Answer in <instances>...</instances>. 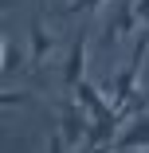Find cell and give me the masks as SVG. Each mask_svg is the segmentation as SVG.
I'll list each match as a JSON object with an SVG mask.
<instances>
[{
	"label": "cell",
	"mask_w": 149,
	"mask_h": 153,
	"mask_svg": "<svg viewBox=\"0 0 149 153\" xmlns=\"http://www.w3.org/2000/svg\"><path fill=\"white\" fill-rule=\"evenodd\" d=\"M114 149H149V114H133V122L114 137Z\"/></svg>",
	"instance_id": "5"
},
{
	"label": "cell",
	"mask_w": 149,
	"mask_h": 153,
	"mask_svg": "<svg viewBox=\"0 0 149 153\" xmlns=\"http://www.w3.org/2000/svg\"><path fill=\"white\" fill-rule=\"evenodd\" d=\"M90 110H86L82 102H63L59 106V134H63L67 149H79L86 141V134H90Z\"/></svg>",
	"instance_id": "3"
},
{
	"label": "cell",
	"mask_w": 149,
	"mask_h": 153,
	"mask_svg": "<svg viewBox=\"0 0 149 153\" xmlns=\"http://www.w3.org/2000/svg\"><path fill=\"white\" fill-rule=\"evenodd\" d=\"M51 47H55V36L43 27V20H32V59H43L51 55Z\"/></svg>",
	"instance_id": "7"
},
{
	"label": "cell",
	"mask_w": 149,
	"mask_h": 153,
	"mask_svg": "<svg viewBox=\"0 0 149 153\" xmlns=\"http://www.w3.org/2000/svg\"><path fill=\"white\" fill-rule=\"evenodd\" d=\"M24 63H27L24 47H20V43H8V39H4V55H0V67H4V75H20V71H24Z\"/></svg>",
	"instance_id": "8"
},
{
	"label": "cell",
	"mask_w": 149,
	"mask_h": 153,
	"mask_svg": "<svg viewBox=\"0 0 149 153\" xmlns=\"http://www.w3.org/2000/svg\"><path fill=\"white\" fill-rule=\"evenodd\" d=\"M145 55H149V27H141V36H137V43H133L130 67H122V71L114 75V82H110V98H114V106H126V102H133V98L141 94V90H137V79H141Z\"/></svg>",
	"instance_id": "1"
},
{
	"label": "cell",
	"mask_w": 149,
	"mask_h": 153,
	"mask_svg": "<svg viewBox=\"0 0 149 153\" xmlns=\"http://www.w3.org/2000/svg\"><path fill=\"white\" fill-rule=\"evenodd\" d=\"M98 4H106V0H71V4H67V16L71 12H94Z\"/></svg>",
	"instance_id": "9"
},
{
	"label": "cell",
	"mask_w": 149,
	"mask_h": 153,
	"mask_svg": "<svg viewBox=\"0 0 149 153\" xmlns=\"http://www.w3.org/2000/svg\"><path fill=\"white\" fill-rule=\"evenodd\" d=\"M75 94H79V102H82L86 110H90V118H106V114L114 110V106H110V102L102 98V90H98L94 82H86V79H82V82L75 86Z\"/></svg>",
	"instance_id": "6"
},
{
	"label": "cell",
	"mask_w": 149,
	"mask_h": 153,
	"mask_svg": "<svg viewBox=\"0 0 149 153\" xmlns=\"http://www.w3.org/2000/svg\"><path fill=\"white\" fill-rule=\"evenodd\" d=\"M137 16H141V27H149V0H137Z\"/></svg>",
	"instance_id": "10"
},
{
	"label": "cell",
	"mask_w": 149,
	"mask_h": 153,
	"mask_svg": "<svg viewBox=\"0 0 149 153\" xmlns=\"http://www.w3.org/2000/svg\"><path fill=\"white\" fill-rule=\"evenodd\" d=\"M137 24H141L137 0H110V12H106V24H102V51H110L122 36H133Z\"/></svg>",
	"instance_id": "2"
},
{
	"label": "cell",
	"mask_w": 149,
	"mask_h": 153,
	"mask_svg": "<svg viewBox=\"0 0 149 153\" xmlns=\"http://www.w3.org/2000/svg\"><path fill=\"white\" fill-rule=\"evenodd\" d=\"M86 36H90V27H82V32L75 36L71 55H67V63H63V82H67L71 90L82 82V71H86Z\"/></svg>",
	"instance_id": "4"
}]
</instances>
